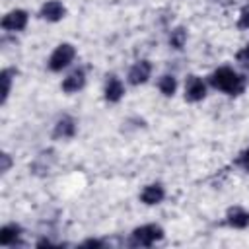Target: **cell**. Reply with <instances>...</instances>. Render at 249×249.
<instances>
[{"instance_id": "cell-1", "label": "cell", "mask_w": 249, "mask_h": 249, "mask_svg": "<svg viewBox=\"0 0 249 249\" xmlns=\"http://www.w3.org/2000/svg\"><path fill=\"white\" fill-rule=\"evenodd\" d=\"M208 82L214 89L226 93V95H241L247 88V78L239 72H235L233 68L230 66H220L216 68L210 76H208Z\"/></svg>"}, {"instance_id": "cell-2", "label": "cell", "mask_w": 249, "mask_h": 249, "mask_svg": "<svg viewBox=\"0 0 249 249\" xmlns=\"http://www.w3.org/2000/svg\"><path fill=\"white\" fill-rule=\"evenodd\" d=\"M163 237V230L158 224H146L140 228H134L130 233V243L136 247H150L156 241H160Z\"/></svg>"}, {"instance_id": "cell-3", "label": "cell", "mask_w": 249, "mask_h": 249, "mask_svg": "<svg viewBox=\"0 0 249 249\" xmlns=\"http://www.w3.org/2000/svg\"><path fill=\"white\" fill-rule=\"evenodd\" d=\"M74 56H76L74 45H70V43H60V45L51 53L47 66H49L51 72H62L64 68H68V66L72 64Z\"/></svg>"}, {"instance_id": "cell-4", "label": "cell", "mask_w": 249, "mask_h": 249, "mask_svg": "<svg viewBox=\"0 0 249 249\" xmlns=\"http://www.w3.org/2000/svg\"><path fill=\"white\" fill-rule=\"evenodd\" d=\"M27 19H29V14L25 12V10H10L4 18H2V21H0V27L4 29V31H10V33H14V31H23L25 29V25H27Z\"/></svg>"}, {"instance_id": "cell-5", "label": "cell", "mask_w": 249, "mask_h": 249, "mask_svg": "<svg viewBox=\"0 0 249 249\" xmlns=\"http://www.w3.org/2000/svg\"><path fill=\"white\" fill-rule=\"evenodd\" d=\"M206 97V84L200 76H195L191 74L187 80H185V99L191 101V103H196V101H202Z\"/></svg>"}, {"instance_id": "cell-6", "label": "cell", "mask_w": 249, "mask_h": 249, "mask_svg": "<svg viewBox=\"0 0 249 249\" xmlns=\"http://www.w3.org/2000/svg\"><path fill=\"white\" fill-rule=\"evenodd\" d=\"M64 16H66V8L60 0H47L39 10V18L45 21H51V23L60 21Z\"/></svg>"}, {"instance_id": "cell-7", "label": "cell", "mask_w": 249, "mask_h": 249, "mask_svg": "<svg viewBox=\"0 0 249 249\" xmlns=\"http://www.w3.org/2000/svg\"><path fill=\"white\" fill-rule=\"evenodd\" d=\"M150 74H152V64H150V60H138V62H134V64L130 66V70H128V74H126V80H128V84H132V86H140V84H146V82H148Z\"/></svg>"}, {"instance_id": "cell-8", "label": "cell", "mask_w": 249, "mask_h": 249, "mask_svg": "<svg viewBox=\"0 0 249 249\" xmlns=\"http://www.w3.org/2000/svg\"><path fill=\"white\" fill-rule=\"evenodd\" d=\"M74 134H76V121L70 115H62L53 126V138L54 140H68Z\"/></svg>"}, {"instance_id": "cell-9", "label": "cell", "mask_w": 249, "mask_h": 249, "mask_svg": "<svg viewBox=\"0 0 249 249\" xmlns=\"http://www.w3.org/2000/svg\"><path fill=\"white\" fill-rule=\"evenodd\" d=\"M103 95H105V99L109 103H117V101L123 99V95H124V84L121 82L119 76H115V74L107 76L105 88H103Z\"/></svg>"}, {"instance_id": "cell-10", "label": "cell", "mask_w": 249, "mask_h": 249, "mask_svg": "<svg viewBox=\"0 0 249 249\" xmlns=\"http://www.w3.org/2000/svg\"><path fill=\"white\" fill-rule=\"evenodd\" d=\"M84 86H86V72H84L82 68L72 70V72L62 80V84H60L62 91H66V93H76V91H80Z\"/></svg>"}, {"instance_id": "cell-11", "label": "cell", "mask_w": 249, "mask_h": 249, "mask_svg": "<svg viewBox=\"0 0 249 249\" xmlns=\"http://www.w3.org/2000/svg\"><path fill=\"white\" fill-rule=\"evenodd\" d=\"M165 196V189L160 185V183H150L146 185L142 191H140V200L146 204V206H154V204H160Z\"/></svg>"}, {"instance_id": "cell-12", "label": "cell", "mask_w": 249, "mask_h": 249, "mask_svg": "<svg viewBox=\"0 0 249 249\" xmlns=\"http://www.w3.org/2000/svg\"><path fill=\"white\" fill-rule=\"evenodd\" d=\"M226 222H228V226H231L235 230H243L249 226V212L241 206H231L226 212Z\"/></svg>"}, {"instance_id": "cell-13", "label": "cell", "mask_w": 249, "mask_h": 249, "mask_svg": "<svg viewBox=\"0 0 249 249\" xmlns=\"http://www.w3.org/2000/svg\"><path fill=\"white\" fill-rule=\"evenodd\" d=\"M21 235V228L18 224H6L0 228V245H16Z\"/></svg>"}, {"instance_id": "cell-14", "label": "cell", "mask_w": 249, "mask_h": 249, "mask_svg": "<svg viewBox=\"0 0 249 249\" xmlns=\"http://www.w3.org/2000/svg\"><path fill=\"white\" fill-rule=\"evenodd\" d=\"M158 89H160L165 97H171V95L175 93V89H177V80H175V76H171V74L160 76V80H158Z\"/></svg>"}, {"instance_id": "cell-15", "label": "cell", "mask_w": 249, "mask_h": 249, "mask_svg": "<svg viewBox=\"0 0 249 249\" xmlns=\"http://www.w3.org/2000/svg\"><path fill=\"white\" fill-rule=\"evenodd\" d=\"M14 76H16V70H14V68H4V70L0 72V80H2V103H6V99H8V95H10Z\"/></svg>"}, {"instance_id": "cell-16", "label": "cell", "mask_w": 249, "mask_h": 249, "mask_svg": "<svg viewBox=\"0 0 249 249\" xmlns=\"http://www.w3.org/2000/svg\"><path fill=\"white\" fill-rule=\"evenodd\" d=\"M185 43H187V29H185V27H175V29L169 33V45L179 51V49L185 47Z\"/></svg>"}, {"instance_id": "cell-17", "label": "cell", "mask_w": 249, "mask_h": 249, "mask_svg": "<svg viewBox=\"0 0 249 249\" xmlns=\"http://www.w3.org/2000/svg\"><path fill=\"white\" fill-rule=\"evenodd\" d=\"M235 60L243 66V68H247L249 70V43L241 49V51H237V54H235Z\"/></svg>"}, {"instance_id": "cell-18", "label": "cell", "mask_w": 249, "mask_h": 249, "mask_svg": "<svg viewBox=\"0 0 249 249\" xmlns=\"http://www.w3.org/2000/svg\"><path fill=\"white\" fill-rule=\"evenodd\" d=\"M237 27L239 29H249V8H243L237 19Z\"/></svg>"}, {"instance_id": "cell-19", "label": "cell", "mask_w": 249, "mask_h": 249, "mask_svg": "<svg viewBox=\"0 0 249 249\" xmlns=\"http://www.w3.org/2000/svg\"><path fill=\"white\" fill-rule=\"evenodd\" d=\"M237 163H239V165L249 173V148H247L245 152H241V156L237 158Z\"/></svg>"}, {"instance_id": "cell-20", "label": "cell", "mask_w": 249, "mask_h": 249, "mask_svg": "<svg viewBox=\"0 0 249 249\" xmlns=\"http://www.w3.org/2000/svg\"><path fill=\"white\" fill-rule=\"evenodd\" d=\"M0 160H2V165H0V171H2V173H6V171L10 169V165H12V160H10V154H6V152H4V154L0 156Z\"/></svg>"}, {"instance_id": "cell-21", "label": "cell", "mask_w": 249, "mask_h": 249, "mask_svg": "<svg viewBox=\"0 0 249 249\" xmlns=\"http://www.w3.org/2000/svg\"><path fill=\"white\" fill-rule=\"evenodd\" d=\"M82 245L84 247H103V241H99V239H86Z\"/></svg>"}]
</instances>
